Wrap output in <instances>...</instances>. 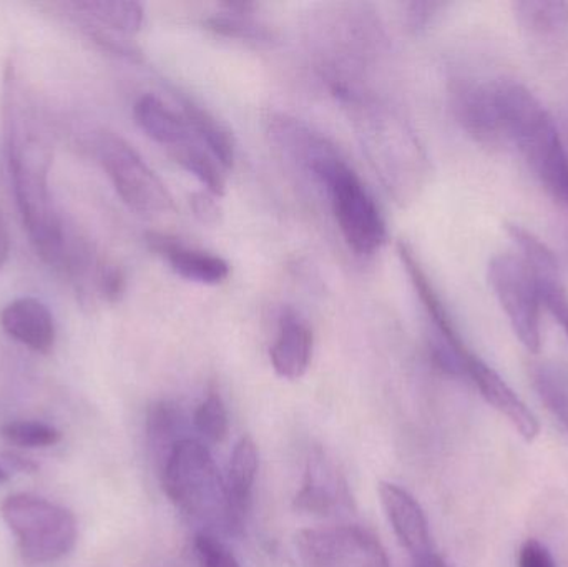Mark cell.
Here are the masks:
<instances>
[{
    "label": "cell",
    "mask_w": 568,
    "mask_h": 567,
    "mask_svg": "<svg viewBox=\"0 0 568 567\" xmlns=\"http://www.w3.org/2000/svg\"><path fill=\"white\" fill-rule=\"evenodd\" d=\"M3 140L17 206L40 259L62 272L69 235L49 189L53 149L39 103L10 63L3 77Z\"/></svg>",
    "instance_id": "cell-1"
},
{
    "label": "cell",
    "mask_w": 568,
    "mask_h": 567,
    "mask_svg": "<svg viewBox=\"0 0 568 567\" xmlns=\"http://www.w3.org/2000/svg\"><path fill=\"white\" fill-rule=\"evenodd\" d=\"M497 97L507 142L523 153L544 189L568 209V152L556 120L516 80H497Z\"/></svg>",
    "instance_id": "cell-2"
},
{
    "label": "cell",
    "mask_w": 568,
    "mask_h": 567,
    "mask_svg": "<svg viewBox=\"0 0 568 567\" xmlns=\"http://www.w3.org/2000/svg\"><path fill=\"white\" fill-rule=\"evenodd\" d=\"M163 492L189 518L226 529V488L209 446L185 438L160 466Z\"/></svg>",
    "instance_id": "cell-3"
},
{
    "label": "cell",
    "mask_w": 568,
    "mask_h": 567,
    "mask_svg": "<svg viewBox=\"0 0 568 567\" xmlns=\"http://www.w3.org/2000/svg\"><path fill=\"white\" fill-rule=\"evenodd\" d=\"M0 515L16 535L20 556L27 565L57 561L75 548L79 538L75 516L57 503L19 493L2 503Z\"/></svg>",
    "instance_id": "cell-4"
},
{
    "label": "cell",
    "mask_w": 568,
    "mask_h": 567,
    "mask_svg": "<svg viewBox=\"0 0 568 567\" xmlns=\"http://www.w3.org/2000/svg\"><path fill=\"white\" fill-rule=\"evenodd\" d=\"M97 155L122 202L140 215H165L175 200L149 163L122 136L102 132L95 140Z\"/></svg>",
    "instance_id": "cell-5"
},
{
    "label": "cell",
    "mask_w": 568,
    "mask_h": 567,
    "mask_svg": "<svg viewBox=\"0 0 568 567\" xmlns=\"http://www.w3.org/2000/svg\"><path fill=\"white\" fill-rule=\"evenodd\" d=\"M341 235L357 255H374L386 243V223L363 180L344 162L324 182Z\"/></svg>",
    "instance_id": "cell-6"
},
{
    "label": "cell",
    "mask_w": 568,
    "mask_h": 567,
    "mask_svg": "<svg viewBox=\"0 0 568 567\" xmlns=\"http://www.w3.org/2000/svg\"><path fill=\"white\" fill-rule=\"evenodd\" d=\"M294 546L303 567H390L379 539L361 526L301 529Z\"/></svg>",
    "instance_id": "cell-7"
},
{
    "label": "cell",
    "mask_w": 568,
    "mask_h": 567,
    "mask_svg": "<svg viewBox=\"0 0 568 567\" xmlns=\"http://www.w3.org/2000/svg\"><path fill=\"white\" fill-rule=\"evenodd\" d=\"M487 276L519 342L530 353H539L542 346V303L527 263L520 256L504 253L490 260Z\"/></svg>",
    "instance_id": "cell-8"
},
{
    "label": "cell",
    "mask_w": 568,
    "mask_h": 567,
    "mask_svg": "<svg viewBox=\"0 0 568 567\" xmlns=\"http://www.w3.org/2000/svg\"><path fill=\"white\" fill-rule=\"evenodd\" d=\"M268 132L273 142L303 166L323 185L324 179L331 175L341 162H346L339 150L307 123L284 113H270Z\"/></svg>",
    "instance_id": "cell-9"
},
{
    "label": "cell",
    "mask_w": 568,
    "mask_h": 567,
    "mask_svg": "<svg viewBox=\"0 0 568 567\" xmlns=\"http://www.w3.org/2000/svg\"><path fill=\"white\" fill-rule=\"evenodd\" d=\"M450 103L454 117L470 139L489 149L507 142L496 82L463 80L454 85Z\"/></svg>",
    "instance_id": "cell-10"
},
{
    "label": "cell",
    "mask_w": 568,
    "mask_h": 567,
    "mask_svg": "<svg viewBox=\"0 0 568 567\" xmlns=\"http://www.w3.org/2000/svg\"><path fill=\"white\" fill-rule=\"evenodd\" d=\"M507 233H509L514 243L519 246L520 252H523L520 259L527 263L530 272H532L540 303L559 323L568 338V293L566 285H564L562 275H560L556 253L546 243L540 242L532 232L524 229V226L516 225V223L507 225Z\"/></svg>",
    "instance_id": "cell-11"
},
{
    "label": "cell",
    "mask_w": 568,
    "mask_h": 567,
    "mask_svg": "<svg viewBox=\"0 0 568 567\" xmlns=\"http://www.w3.org/2000/svg\"><path fill=\"white\" fill-rule=\"evenodd\" d=\"M467 378L476 385L483 398L514 426L524 442H536L540 435L539 419L493 366L474 355L467 368Z\"/></svg>",
    "instance_id": "cell-12"
},
{
    "label": "cell",
    "mask_w": 568,
    "mask_h": 567,
    "mask_svg": "<svg viewBox=\"0 0 568 567\" xmlns=\"http://www.w3.org/2000/svg\"><path fill=\"white\" fill-rule=\"evenodd\" d=\"M379 498L397 541L414 559L433 553L429 522L416 498L394 483H379Z\"/></svg>",
    "instance_id": "cell-13"
},
{
    "label": "cell",
    "mask_w": 568,
    "mask_h": 567,
    "mask_svg": "<svg viewBox=\"0 0 568 567\" xmlns=\"http://www.w3.org/2000/svg\"><path fill=\"white\" fill-rule=\"evenodd\" d=\"M260 469V453L252 436H243L230 458L226 488V531L240 535L245 528L246 515L252 506L253 489Z\"/></svg>",
    "instance_id": "cell-14"
},
{
    "label": "cell",
    "mask_w": 568,
    "mask_h": 567,
    "mask_svg": "<svg viewBox=\"0 0 568 567\" xmlns=\"http://www.w3.org/2000/svg\"><path fill=\"white\" fill-rule=\"evenodd\" d=\"M146 243L156 255L169 262L170 269L200 285H220L230 276V265L222 256L213 255L205 250L183 245L172 236L163 233H146Z\"/></svg>",
    "instance_id": "cell-15"
},
{
    "label": "cell",
    "mask_w": 568,
    "mask_h": 567,
    "mask_svg": "<svg viewBox=\"0 0 568 567\" xmlns=\"http://www.w3.org/2000/svg\"><path fill=\"white\" fill-rule=\"evenodd\" d=\"M347 505L349 495L339 473L324 458L323 453L311 456L303 486L294 498L297 512L327 518L337 515Z\"/></svg>",
    "instance_id": "cell-16"
},
{
    "label": "cell",
    "mask_w": 568,
    "mask_h": 567,
    "mask_svg": "<svg viewBox=\"0 0 568 567\" xmlns=\"http://www.w3.org/2000/svg\"><path fill=\"white\" fill-rule=\"evenodd\" d=\"M0 325L10 338L32 352H52L55 345V322L49 306L32 296L13 300L0 313Z\"/></svg>",
    "instance_id": "cell-17"
},
{
    "label": "cell",
    "mask_w": 568,
    "mask_h": 567,
    "mask_svg": "<svg viewBox=\"0 0 568 567\" xmlns=\"http://www.w3.org/2000/svg\"><path fill=\"white\" fill-rule=\"evenodd\" d=\"M313 332L307 323L297 313H283L278 335L270 350L276 375L291 382L303 378L313 358Z\"/></svg>",
    "instance_id": "cell-18"
},
{
    "label": "cell",
    "mask_w": 568,
    "mask_h": 567,
    "mask_svg": "<svg viewBox=\"0 0 568 567\" xmlns=\"http://www.w3.org/2000/svg\"><path fill=\"white\" fill-rule=\"evenodd\" d=\"M133 117L145 135L166 146L169 152L196 140L182 110L173 109L152 93H145L136 100Z\"/></svg>",
    "instance_id": "cell-19"
},
{
    "label": "cell",
    "mask_w": 568,
    "mask_h": 567,
    "mask_svg": "<svg viewBox=\"0 0 568 567\" xmlns=\"http://www.w3.org/2000/svg\"><path fill=\"white\" fill-rule=\"evenodd\" d=\"M179 102L180 110L195 139L219 160L223 169H233L236 160V143L229 126L220 122L205 107L199 105L195 100L180 97Z\"/></svg>",
    "instance_id": "cell-20"
},
{
    "label": "cell",
    "mask_w": 568,
    "mask_h": 567,
    "mask_svg": "<svg viewBox=\"0 0 568 567\" xmlns=\"http://www.w3.org/2000/svg\"><path fill=\"white\" fill-rule=\"evenodd\" d=\"M186 433L185 415L175 403L156 402L150 406L146 413V438L160 466L175 445L190 438Z\"/></svg>",
    "instance_id": "cell-21"
},
{
    "label": "cell",
    "mask_w": 568,
    "mask_h": 567,
    "mask_svg": "<svg viewBox=\"0 0 568 567\" xmlns=\"http://www.w3.org/2000/svg\"><path fill=\"white\" fill-rule=\"evenodd\" d=\"M69 9L85 17L102 29L133 36L142 29L145 10L142 3L122 0H89V2L67 3Z\"/></svg>",
    "instance_id": "cell-22"
},
{
    "label": "cell",
    "mask_w": 568,
    "mask_h": 567,
    "mask_svg": "<svg viewBox=\"0 0 568 567\" xmlns=\"http://www.w3.org/2000/svg\"><path fill=\"white\" fill-rule=\"evenodd\" d=\"M170 155L190 175L195 176L209 190L210 195L222 196L225 193L226 179L223 173L225 169L199 140L170 150Z\"/></svg>",
    "instance_id": "cell-23"
},
{
    "label": "cell",
    "mask_w": 568,
    "mask_h": 567,
    "mask_svg": "<svg viewBox=\"0 0 568 567\" xmlns=\"http://www.w3.org/2000/svg\"><path fill=\"white\" fill-rule=\"evenodd\" d=\"M253 6L248 3H230L226 10L215 13L206 20L210 29L220 36L232 37V39L255 40V42H265L270 40L272 33L263 23L253 19Z\"/></svg>",
    "instance_id": "cell-24"
},
{
    "label": "cell",
    "mask_w": 568,
    "mask_h": 567,
    "mask_svg": "<svg viewBox=\"0 0 568 567\" xmlns=\"http://www.w3.org/2000/svg\"><path fill=\"white\" fill-rule=\"evenodd\" d=\"M514 12L524 29L534 33H556L568 23V6L562 2H517Z\"/></svg>",
    "instance_id": "cell-25"
},
{
    "label": "cell",
    "mask_w": 568,
    "mask_h": 567,
    "mask_svg": "<svg viewBox=\"0 0 568 567\" xmlns=\"http://www.w3.org/2000/svg\"><path fill=\"white\" fill-rule=\"evenodd\" d=\"M532 383L544 405L568 432V385L564 376L552 366L539 365L532 369Z\"/></svg>",
    "instance_id": "cell-26"
},
{
    "label": "cell",
    "mask_w": 568,
    "mask_h": 567,
    "mask_svg": "<svg viewBox=\"0 0 568 567\" xmlns=\"http://www.w3.org/2000/svg\"><path fill=\"white\" fill-rule=\"evenodd\" d=\"M195 432L213 445L225 442L230 432L229 409L219 393H210L193 415Z\"/></svg>",
    "instance_id": "cell-27"
},
{
    "label": "cell",
    "mask_w": 568,
    "mask_h": 567,
    "mask_svg": "<svg viewBox=\"0 0 568 567\" xmlns=\"http://www.w3.org/2000/svg\"><path fill=\"white\" fill-rule=\"evenodd\" d=\"M0 435L10 445L20 448H50L62 439L59 429L49 423L33 422V419H17L9 422L0 428Z\"/></svg>",
    "instance_id": "cell-28"
},
{
    "label": "cell",
    "mask_w": 568,
    "mask_h": 567,
    "mask_svg": "<svg viewBox=\"0 0 568 567\" xmlns=\"http://www.w3.org/2000/svg\"><path fill=\"white\" fill-rule=\"evenodd\" d=\"M196 565L199 567H242L232 549L216 538L212 531L196 533L193 539Z\"/></svg>",
    "instance_id": "cell-29"
},
{
    "label": "cell",
    "mask_w": 568,
    "mask_h": 567,
    "mask_svg": "<svg viewBox=\"0 0 568 567\" xmlns=\"http://www.w3.org/2000/svg\"><path fill=\"white\" fill-rule=\"evenodd\" d=\"M125 275L122 270L112 263H103L100 270L99 282H97V295L109 303H116L125 293Z\"/></svg>",
    "instance_id": "cell-30"
},
{
    "label": "cell",
    "mask_w": 568,
    "mask_h": 567,
    "mask_svg": "<svg viewBox=\"0 0 568 567\" xmlns=\"http://www.w3.org/2000/svg\"><path fill=\"white\" fill-rule=\"evenodd\" d=\"M517 565L519 567H557L552 553L537 539H527L520 546Z\"/></svg>",
    "instance_id": "cell-31"
},
{
    "label": "cell",
    "mask_w": 568,
    "mask_h": 567,
    "mask_svg": "<svg viewBox=\"0 0 568 567\" xmlns=\"http://www.w3.org/2000/svg\"><path fill=\"white\" fill-rule=\"evenodd\" d=\"M440 3L436 2H424V3H410L409 6V19L413 27L419 29V27L426 26L429 22L430 17L436 13L439 9Z\"/></svg>",
    "instance_id": "cell-32"
},
{
    "label": "cell",
    "mask_w": 568,
    "mask_h": 567,
    "mask_svg": "<svg viewBox=\"0 0 568 567\" xmlns=\"http://www.w3.org/2000/svg\"><path fill=\"white\" fill-rule=\"evenodd\" d=\"M192 205L196 216L202 219L203 222H213L219 216V206L209 195L200 193V195L193 196Z\"/></svg>",
    "instance_id": "cell-33"
},
{
    "label": "cell",
    "mask_w": 568,
    "mask_h": 567,
    "mask_svg": "<svg viewBox=\"0 0 568 567\" xmlns=\"http://www.w3.org/2000/svg\"><path fill=\"white\" fill-rule=\"evenodd\" d=\"M3 458H6V462L9 463L13 469H17V472L36 473L37 469H39V465H37L33 459L19 455V453L16 452L3 453Z\"/></svg>",
    "instance_id": "cell-34"
},
{
    "label": "cell",
    "mask_w": 568,
    "mask_h": 567,
    "mask_svg": "<svg viewBox=\"0 0 568 567\" xmlns=\"http://www.w3.org/2000/svg\"><path fill=\"white\" fill-rule=\"evenodd\" d=\"M10 252V235L9 229H7L6 219H3L2 212H0V270H2L3 263L9 259Z\"/></svg>",
    "instance_id": "cell-35"
},
{
    "label": "cell",
    "mask_w": 568,
    "mask_h": 567,
    "mask_svg": "<svg viewBox=\"0 0 568 567\" xmlns=\"http://www.w3.org/2000/svg\"><path fill=\"white\" fill-rule=\"evenodd\" d=\"M414 567H453L447 565L437 553H427V555L420 556V558L414 559Z\"/></svg>",
    "instance_id": "cell-36"
},
{
    "label": "cell",
    "mask_w": 568,
    "mask_h": 567,
    "mask_svg": "<svg viewBox=\"0 0 568 567\" xmlns=\"http://www.w3.org/2000/svg\"><path fill=\"white\" fill-rule=\"evenodd\" d=\"M6 482H9V473H7L6 468H2V466H0V485H2V483Z\"/></svg>",
    "instance_id": "cell-37"
}]
</instances>
